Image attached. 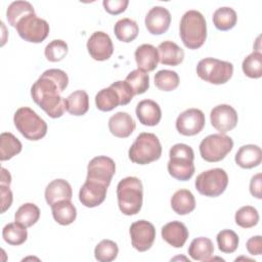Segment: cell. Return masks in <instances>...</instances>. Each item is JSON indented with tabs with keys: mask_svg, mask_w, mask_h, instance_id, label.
Masks as SVG:
<instances>
[{
	"mask_svg": "<svg viewBox=\"0 0 262 262\" xmlns=\"http://www.w3.org/2000/svg\"><path fill=\"white\" fill-rule=\"evenodd\" d=\"M216 239L218 244V249L226 254L233 253L238 247V236L231 229H223L219 231Z\"/></svg>",
	"mask_w": 262,
	"mask_h": 262,
	"instance_id": "60d3db41",
	"label": "cell"
},
{
	"mask_svg": "<svg viewBox=\"0 0 262 262\" xmlns=\"http://www.w3.org/2000/svg\"><path fill=\"white\" fill-rule=\"evenodd\" d=\"M117 198L119 209L124 215L131 216L139 213L143 200L141 180L133 176L122 179L117 185Z\"/></svg>",
	"mask_w": 262,
	"mask_h": 262,
	"instance_id": "3957f363",
	"label": "cell"
},
{
	"mask_svg": "<svg viewBox=\"0 0 262 262\" xmlns=\"http://www.w3.org/2000/svg\"><path fill=\"white\" fill-rule=\"evenodd\" d=\"M129 233L132 247L139 252L149 250L156 238L155 226L146 220H138L132 223Z\"/></svg>",
	"mask_w": 262,
	"mask_h": 262,
	"instance_id": "4fadbf2b",
	"label": "cell"
},
{
	"mask_svg": "<svg viewBox=\"0 0 262 262\" xmlns=\"http://www.w3.org/2000/svg\"><path fill=\"white\" fill-rule=\"evenodd\" d=\"M13 123L19 133L29 140H40L47 133L46 122L35 111L27 106L16 110L13 116Z\"/></svg>",
	"mask_w": 262,
	"mask_h": 262,
	"instance_id": "52a82bcc",
	"label": "cell"
},
{
	"mask_svg": "<svg viewBox=\"0 0 262 262\" xmlns=\"http://www.w3.org/2000/svg\"><path fill=\"white\" fill-rule=\"evenodd\" d=\"M134 56L138 69L147 73L152 72L160 61L158 49L151 44H142L138 46Z\"/></svg>",
	"mask_w": 262,
	"mask_h": 262,
	"instance_id": "7402d4cb",
	"label": "cell"
},
{
	"mask_svg": "<svg viewBox=\"0 0 262 262\" xmlns=\"http://www.w3.org/2000/svg\"><path fill=\"white\" fill-rule=\"evenodd\" d=\"M214 253V246L210 238L200 236L191 241L188 255L195 261H210Z\"/></svg>",
	"mask_w": 262,
	"mask_h": 262,
	"instance_id": "4316f807",
	"label": "cell"
},
{
	"mask_svg": "<svg viewBox=\"0 0 262 262\" xmlns=\"http://www.w3.org/2000/svg\"><path fill=\"white\" fill-rule=\"evenodd\" d=\"M2 237L7 244L11 246H19L24 244L28 238L27 227L17 222L8 223L3 227Z\"/></svg>",
	"mask_w": 262,
	"mask_h": 262,
	"instance_id": "836d02e7",
	"label": "cell"
},
{
	"mask_svg": "<svg viewBox=\"0 0 262 262\" xmlns=\"http://www.w3.org/2000/svg\"><path fill=\"white\" fill-rule=\"evenodd\" d=\"M247 250L251 255H260L262 253V238L261 235L250 237L246 244Z\"/></svg>",
	"mask_w": 262,
	"mask_h": 262,
	"instance_id": "f6af8a7d",
	"label": "cell"
},
{
	"mask_svg": "<svg viewBox=\"0 0 262 262\" xmlns=\"http://www.w3.org/2000/svg\"><path fill=\"white\" fill-rule=\"evenodd\" d=\"M136 117L144 126H156L162 118L160 105L151 99H143L136 105Z\"/></svg>",
	"mask_w": 262,
	"mask_h": 262,
	"instance_id": "44dd1931",
	"label": "cell"
},
{
	"mask_svg": "<svg viewBox=\"0 0 262 262\" xmlns=\"http://www.w3.org/2000/svg\"><path fill=\"white\" fill-rule=\"evenodd\" d=\"M162 145L158 136L154 133H140L130 146L128 156L131 162L139 165H147L161 158Z\"/></svg>",
	"mask_w": 262,
	"mask_h": 262,
	"instance_id": "5b68a950",
	"label": "cell"
},
{
	"mask_svg": "<svg viewBox=\"0 0 262 262\" xmlns=\"http://www.w3.org/2000/svg\"><path fill=\"white\" fill-rule=\"evenodd\" d=\"M40 218V209L33 203L21 205L14 214V221L25 227L33 226Z\"/></svg>",
	"mask_w": 262,
	"mask_h": 262,
	"instance_id": "d6a6232c",
	"label": "cell"
},
{
	"mask_svg": "<svg viewBox=\"0 0 262 262\" xmlns=\"http://www.w3.org/2000/svg\"><path fill=\"white\" fill-rule=\"evenodd\" d=\"M136 124L133 118L126 112H118L108 120V129L111 133L119 138L129 137L135 130Z\"/></svg>",
	"mask_w": 262,
	"mask_h": 262,
	"instance_id": "d6986e66",
	"label": "cell"
},
{
	"mask_svg": "<svg viewBox=\"0 0 262 262\" xmlns=\"http://www.w3.org/2000/svg\"><path fill=\"white\" fill-rule=\"evenodd\" d=\"M171 207L178 215H187L195 208V200L188 189H179L171 198Z\"/></svg>",
	"mask_w": 262,
	"mask_h": 262,
	"instance_id": "484cf974",
	"label": "cell"
},
{
	"mask_svg": "<svg viewBox=\"0 0 262 262\" xmlns=\"http://www.w3.org/2000/svg\"><path fill=\"white\" fill-rule=\"evenodd\" d=\"M19 37L25 41L32 43L43 42L49 34L48 23L36 15V13H30L23 17L15 27Z\"/></svg>",
	"mask_w": 262,
	"mask_h": 262,
	"instance_id": "8fae6325",
	"label": "cell"
},
{
	"mask_svg": "<svg viewBox=\"0 0 262 262\" xmlns=\"http://www.w3.org/2000/svg\"><path fill=\"white\" fill-rule=\"evenodd\" d=\"M87 50L93 59L103 61L112 56L114 45L111 37L106 33L96 31L87 41Z\"/></svg>",
	"mask_w": 262,
	"mask_h": 262,
	"instance_id": "2e32d148",
	"label": "cell"
},
{
	"mask_svg": "<svg viewBox=\"0 0 262 262\" xmlns=\"http://www.w3.org/2000/svg\"><path fill=\"white\" fill-rule=\"evenodd\" d=\"M210 120L212 126L224 134L232 130L237 124V113L229 104H219L213 107L210 113Z\"/></svg>",
	"mask_w": 262,
	"mask_h": 262,
	"instance_id": "9a60e30c",
	"label": "cell"
},
{
	"mask_svg": "<svg viewBox=\"0 0 262 262\" xmlns=\"http://www.w3.org/2000/svg\"><path fill=\"white\" fill-rule=\"evenodd\" d=\"M244 74L252 79L262 77V54L260 51H253L249 54L242 63Z\"/></svg>",
	"mask_w": 262,
	"mask_h": 262,
	"instance_id": "d590c367",
	"label": "cell"
},
{
	"mask_svg": "<svg viewBox=\"0 0 262 262\" xmlns=\"http://www.w3.org/2000/svg\"><path fill=\"white\" fill-rule=\"evenodd\" d=\"M21 142L10 132L0 135V161H7L21 151Z\"/></svg>",
	"mask_w": 262,
	"mask_h": 262,
	"instance_id": "f546056e",
	"label": "cell"
},
{
	"mask_svg": "<svg viewBox=\"0 0 262 262\" xmlns=\"http://www.w3.org/2000/svg\"><path fill=\"white\" fill-rule=\"evenodd\" d=\"M235 223L243 228H251L257 225L259 221V213L252 206H244L235 212Z\"/></svg>",
	"mask_w": 262,
	"mask_h": 262,
	"instance_id": "ab89813d",
	"label": "cell"
},
{
	"mask_svg": "<svg viewBox=\"0 0 262 262\" xmlns=\"http://www.w3.org/2000/svg\"><path fill=\"white\" fill-rule=\"evenodd\" d=\"M69 84V77L62 70H46L31 87V96L50 118L56 119L66 112V98L61 97Z\"/></svg>",
	"mask_w": 262,
	"mask_h": 262,
	"instance_id": "6da1fadb",
	"label": "cell"
},
{
	"mask_svg": "<svg viewBox=\"0 0 262 262\" xmlns=\"http://www.w3.org/2000/svg\"><path fill=\"white\" fill-rule=\"evenodd\" d=\"M233 147L231 137L216 133L205 137L200 143L201 157L210 163H215L223 160Z\"/></svg>",
	"mask_w": 262,
	"mask_h": 262,
	"instance_id": "30bf717a",
	"label": "cell"
},
{
	"mask_svg": "<svg viewBox=\"0 0 262 262\" xmlns=\"http://www.w3.org/2000/svg\"><path fill=\"white\" fill-rule=\"evenodd\" d=\"M180 38L188 49H198L207 39V24L204 15L198 10L186 11L179 26Z\"/></svg>",
	"mask_w": 262,
	"mask_h": 262,
	"instance_id": "7a4b0ae2",
	"label": "cell"
},
{
	"mask_svg": "<svg viewBox=\"0 0 262 262\" xmlns=\"http://www.w3.org/2000/svg\"><path fill=\"white\" fill-rule=\"evenodd\" d=\"M234 160L241 168L252 169L261 164L262 150L258 145L246 144L239 147Z\"/></svg>",
	"mask_w": 262,
	"mask_h": 262,
	"instance_id": "d4e9b609",
	"label": "cell"
},
{
	"mask_svg": "<svg viewBox=\"0 0 262 262\" xmlns=\"http://www.w3.org/2000/svg\"><path fill=\"white\" fill-rule=\"evenodd\" d=\"M10 183H11L10 173L5 168H1V184L10 185Z\"/></svg>",
	"mask_w": 262,
	"mask_h": 262,
	"instance_id": "7dc6e473",
	"label": "cell"
},
{
	"mask_svg": "<svg viewBox=\"0 0 262 262\" xmlns=\"http://www.w3.org/2000/svg\"><path fill=\"white\" fill-rule=\"evenodd\" d=\"M1 190V212L4 213L12 204V192L9 188V185L1 184L0 185Z\"/></svg>",
	"mask_w": 262,
	"mask_h": 262,
	"instance_id": "ee69618b",
	"label": "cell"
},
{
	"mask_svg": "<svg viewBox=\"0 0 262 262\" xmlns=\"http://www.w3.org/2000/svg\"><path fill=\"white\" fill-rule=\"evenodd\" d=\"M261 177H262L261 173H258L254 175L250 181V192L253 196L257 199L262 198V178Z\"/></svg>",
	"mask_w": 262,
	"mask_h": 262,
	"instance_id": "bcb514c9",
	"label": "cell"
},
{
	"mask_svg": "<svg viewBox=\"0 0 262 262\" xmlns=\"http://www.w3.org/2000/svg\"><path fill=\"white\" fill-rule=\"evenodd\" d=\"M53 219L60 225L72 224L77 217L76 207L70 200L59 201L51 206Z\"/></svg>",
	"mask_w": 262,
	"mask_h": 262,
	"instance_id": "83f0119b",
	"label": "cell"
},
{
	"mask_svg": "<svg viewBox=\"0 0 262 262\" xmlns=\"http://www.w3.org/2000/svg\"><path fill=\"white\" fill-rule=\"evenodd\" d=\"M118 245L111 239H102L94 249L95 259L99 262H111L118 256Z\"/></svg>",
	"mask_w": 262,
	"mask_h": 262,
	"instance_id": "f35d334b",
	"label": "cell"
},
{
	"mask_svg": "<svg viewBox=\"0 0 262 262\" xmlns=\"http://www.w3.org/2000/svg\"><path fill=\"white\" fill-rule=\"evenodd\" d=\"M89 110V96L84 90H76L66 98V111L73 116H83Z\"/></svg>",
	"mask_w": 262,
	"mask_h": 262,
	"instance_id": "f1b7e54d",
	"label": "cell"
},
{
	"mask_svg": "<svg viewBox=\"0 0 262 262\" xmlns=\"http://www.w3.org/2000/svg\"><path fill=\"white\" fill-rule=\"evenodd\" d=\"M163 239L174 248H181L188 238V229L180 221H172L165 224L161 231Z\"/></svg>",
	"mask_w": 262,
	"mask_h": 262,
	"instance_id": "ffe728a7",
	"label": "cell"
},
{
	"mask_svg": "<svg viewBox=\"0 0 262 262\" xmlns=\"http://www.w3.org/2000/svg\"><path fill=\"white\" fill-rule=\"evenodd\" d=\"M115 173L116 164L114 160L106 156H98L89 162L86 180L98 182L108 187Z\"/></svg>",
	"mask_w": 262,
	"mask_h": 262,
	"instance_id": "7c38bea8",
	"label": "cell"
},
{
	"mask_svg": "<svg viewBox=\"0 0 262 262\" xmlns=\"http://www.w3.org/2000/svg\"><path fill=\"white\" fill-rule=\"evenodd\" d=\"M107 186L98 182L86 180L79 191V201L87 208H94L103 203Z\"/></svg>",
	"mask_w": 262,
	"mask_h": 262,
	"instance_id": "ac0fdd59",
	"label": "cell"
},
{
	"mask_svg": "<svg viewBox=\"0 0 262 262\" xmlns=\"http://www.w3.org/2000/svg\"><path fill=\"white\" fill-rule=\"evenodd\" d=\"M102 4L106 12L113 15H117L126 10L129 4V1L128 0H103Z\"/></svg>",
	"mask_w": 262,
	"mask_h": 262,
	"instance_id": "7bdbcfd3",
	"label": "cell"
},
{
	"mask_svg": "<svg viewBox=\"0 0 262 262\" xmlns=\"http://www.w3.org/2000/svg\"><path fill=\"white\" fill-rule=\"evenodd\" d=\"M73 191L70 183L64 179H54L45 188L46 203L52 206L63 200H72Z\"/></svg>",
	"mask_w": 262,
	"mask_h": 262,
	"instance_id": "cb8c5ba5",
	"label": "cell"
},
{
	"mask_svg": "<svg viewBox=\"0 0 262 262\" xmlns=\"http://www.w3.org/2000/svg\"><path fill=\"white\" fill-rule=\"evenodd\" d=\"M30 13H35L33 5L28 1H14L6 10V17L10 26L16 27L17 23Z\"/></svg>",
	"mask_w": 262,
	"mask_h": 262,
	"instance_id": "e575fe53",
	"label": "cell"
},
{
	"mask_svg": "<svg viewBox=\"0 0 262 262\" xmlns=\"http://www.w3.org/2000/svg\"><path fill=\"white\" fill-rule=\"evenodd\" d=\"M205 123V115L201 110L188 108L177 117L176 129L184 136H193L204 129Z\"/></svg>",
	"mask_w": 262,
	"mask_h": 262,
	"instance_id": "5bb4252c",
	"label": "cell"
},
{
	"mask_svg": "<svg viewBox=\"0 0 262 262\" xmlns=\"http://www.w3.org/2000/svg\"><path fill=\"white\" fill-rule=\"evenodd\" d=\"M169 162L167 165L169 174L180 181H186L194 174L192 148L184 143L174 144L169 151Z\"/></svg>",
	"mask_w": 262,
	"mask_h": 262,
	"instance_id": "277c9868",
	"label": "cell"
},
{
	"mask_svg": "<svg viewBox=\"0 0 262 262\" xmlns=\"http://www.w3.org/2000/svg\"><path fill=\"white\" fill-rule=\"evenodd\" d=\"M228 184L227 173L221 168H214L202 172L196 176L194 185L196 190L209 198H215L223 193Z\"/></svg>",
	"mask_w": 262,
	"mask_h": 262,
	"instance_id": "9c48e42d",
	"label": "cell"
},
{
	"mask_svg": "<svg viewBox=\"0 0 262 262\" xmlns=\"http://www.w3.org/2000/svg\"><path fill=\"white\" fill-rule=\"evenodd\" d=\"M160 62L164 66L176 67L184 59V51L172 41H164L158 46Z\"/></svg>",
	"mask_w": 262,
	"mask_h": 262,
	"instance_id": "603a6c76",
	"label": "cell"
},
{
	"mask_svg": "<svg viewBox=\"0 0 262 262\" xmlns=\"http://www.w3.org/2000/svg\"><path fill=\"white\" fill-rule=\"evenodd\" d=\"M125 81L129 84L134 94H142L149 88V76L139 69L130 72Z\"/></svg>",
	"mask_w": 262,
	"mask_h": 262,
	"instance_id": "74e56055",
	"label": "cell"
},
{
	"mask_svg": "<svg viewBox=\"0 0 262 262\" xmlns=\"http://www.w3.org/2000/svg\"><path fill=\"white\" fill-rule=\"evenodd\" d=\"M155 85L162 91L175 90L179 85V76L170 70H161L155 75Z\"/></svg>",
	"mask_w": 262,
	"mask_h": 262,
	"instance_id": "8d00e7d4",
	"label": "cell"
},
{
	"mask_svg": "<svg viewBox=\"0 0 262 262\" xmlns=\"http://www.w3.org/2000/svg\"><path fill=\"white\" fill-rule=\"evenodd\" d=\"M69 47L68 44L60 39H55L49 42L44 50L45 57L51 62L60 61L68 54Z\"/></svg>",
	"mask_w": 262,
	"mask_h": 262,
	"instance_id": "b9f144b4",
	"label": "cell"
},
{
	"mask_svg": "<svg viewBox=\"0 0 262 262\" xmlns=\"http://www.w3.org/2000/svg\"><path fill=\"white\" fill-rule=\"evenodd\" d=\"M145 27L152 35H161L167 32L171 24L170 11L163 6H154L145 16Z\"/></svg>",
	"mask_w": 262,
	"mask_h": 262,
	"instance_id": "e0dca14e",
	"label": "cell"
},
{
	"mask_svg": "<svg viewBox=\"0 0 262 262\" xmlns=\"http://www.w3.org/2000/svg\"><path fill=\"white\" fill-rule=\"evenodd\" d=\"M114 33L119 41L129 43L137 37L139 33V28L135 20L125 17L119 19L116 23L114 27Z\"/></svg>",
	"mask_w": 262,
	"mask_h": 262,
	"instance_id": "4dcf8cb0",
	"label": "cell"
},
{
	"mask_svg": "<svg viewBox=\"0 0 262 262\" xmlns=\"http://www.w3.org/2000/svg\"><path fill=\"white\" fill-rule=\"evenodd\" d=\"M237 21V15L231 7H220L213 13V24L220 31H228L232 29Z\"/></svg>",
	"mask_w": 262,
	"mask_h": 262,
	"instance_id": "1f68e13d",
	"label": "cell"
},
{
	"mask_svg": "<svg viewBox=\"0 0 262 262\" xmlns=\"http://www.w3.org/2000/svg\"><path fill=\"white\" fill-rule=\"evenodd\" d=\"M134 92L126 81H117L103 88L95 95L96 107L101 112H110L118 105L128 104L134 96Z\"/></svg>",
	"mask_w": 262,
	"mask_h": 262,
	"instance_id": "8992f818",
	"label": "cell"
},
{
	"mask_svg": "<svg viewBox=\"0 0 262 262\" xmlns=\"http://www.w3.org/2000/svg\"><path fill=\"white\" fill-rule=\"evenodd\" d=\"M196 74L202 80L208 83L221 85L228 82L232 77L233 66L229 61L206 57L199 61Z\"/></svg>",
	"mask_w": 262,
	"mask_h": 262,
	"instance_id": "ba28073f",
	"label": "cell"
}]
</instances>
